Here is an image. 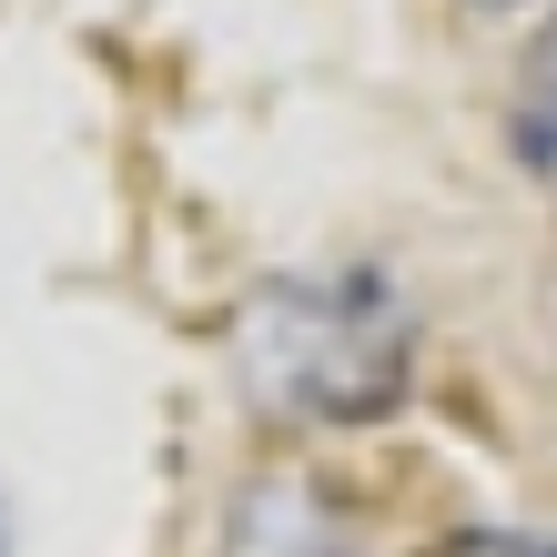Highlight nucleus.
<instances>
[{"mask_svg": "<svg viewBox=\"0 0 557 557\" xmlns=\"http://www.w3.org/2000/svg\"><path fill=\"white\" fill-rule=\"evenodd\" d=\"M507 122H517L528 173L557 193V11H547V30L528 41V61H517V102H507Z\"/></svg>", "mask_w": 557, "mask_h": 557, "instance_id": "obj_1", "label": "nucleus"}, {"mask_svg": "<svg viewBox=\"0 0 557 557\" xmlns=\"http://www.w3.org/2000/svg\"><path fill=\"white\" fill-rule=\"evenodd\" d=\"M425 557H557L547 537H507V528H467V537H436Z\"/></svg>", "mask_w": 557, "mask_h": 557, "instance_id": "obj_2", "label": "nucleus"}]
</instances>
